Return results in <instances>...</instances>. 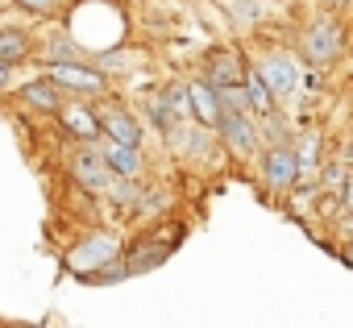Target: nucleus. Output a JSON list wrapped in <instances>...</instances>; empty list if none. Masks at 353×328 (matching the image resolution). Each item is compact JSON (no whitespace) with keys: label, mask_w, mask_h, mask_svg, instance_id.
<instances>
[{"label":"nucleus","mask_w":353,"mask_h":328,"mask_svg":"<svg viewBox=\"0 0 353 328\" xmlns=\"http://www.w3.org/2000/svg\"><path fill=\"white\" fill-rule=\"evenodd\" d=\"M21 96L34 104V108H42V112H59L63 108V100H59V88L46 79V83H26L21 88Z\"/></svg>","instance_id":"obj_13"},{"label":"nucleus","mask_w":353,"mask_h":328,"mask_svg":"<svg viewBox=\"0 0 353 328\" xmlns=\"http://www.w3.org/2000/svg\"><path fill=\"white\" fill-rule=\"evenodd\" d=\"M258 75H262V83L270 88L274 100H279V96H295V88H299V67H295L291 59H283V54L266 59V63L258 67Z\"/></svg>","instance_id":"obj_5"},{"label":"nucleus","mask_w":353,"mask_h":328,"mask_svg":"<svg viewBox=\"0 0 353 328\" xmlns=\"http://www.w3.org/2000/svg\"><path fill=\"white\" fill-rule=\"evenodd\" d=\"M241 88H245L250 112H258V116H270V112H274V96H270V88L262 83V75H258V71H254V75H245V79H241Z\"/></svg>","instance_id":"obj_12"},{"label":"nucleus","mask_w":353,"mask_h":328,"mask_svg":"<svg viewBox=\"0 0 353 328\" xmlns=\"http://www.w3.org/2000/svg\"><path fill=\"white\" fill-rule=\"evenodd\" d=\"M117 258V241L112 237H92V241H83L79 249H71V258H67V266L75 270V274H96L104 262H112Z\"/></svg>","instance_id":"obj_4"},{"label":"nucleus","mask_w":353,"mask_h":328,"mask_svg":"<svg viewBox=\"0 0 353 328\" xmlns=\"http://www.w3.org/2000/svg\"><path fill=\"white\" fill-rule=\"evenodd\" d=\"M50 79L67 92H79V96H96L104 92V75L96 67H83L79 59H63V63H50Z\"/></svg>","instance_id":"obj_1"},{"label":"nucleus","mask_w":353,"mask_h":328,"mask_svg":"<svg viewBox=\"0 0 353 328\" xmlns=\"http://www.w3.org/2000/svg\"><path fill=\"white\" fill-rule=\"evenodd\" d=\"M26 54H30V42H26L21 30H0V63L13 67V63H21Z\"/></svg>","instance_id":"obj_14"},{"label":"nucleus","mask_w":353,"mask_h":328,"mask_svg":"<svg viewBox=\"0 0 353 328\" xmlns=\"http://www.w3.org/2000/svg\"><path fill=\"white\" fill-rule=\"evenodd\" d=\"M349 208H353V183H349Z\"/></svg>","instance_id":"obj_20"},{"label":"nucleus","mask_w":353,"mask_h":328,"mask_svg":"<svg viewBox=\"0 0 353 328\" xmlns=\"http://www.w3.org/2000/svg\"><path fill=\"white\" fill-rule=\"evenodd\" d=\"M320 5H324V9H341V5H345V0H320Z\"/></svg>","instance_id":"obj_19"},{"label":"nucleus","mask_w":353,"mask_h":328,"mask_svg":"<svg viewBox=\"0 0 353 328\" xmlns=\"http://www.w3.org/2000/svg\"><path fill=\"white\" fill-rule=\"evenodd\" d=\"M104 162H108V171H112L117 179H133V175L141 171L137 145H125V141H108V145H104Z\"/></svg>","instance_id":"obj_9"},{"label":"nucleus","mask_w":353,"mask_h":328,"mask_svg":"<svg viewBox=\"0 0 353 328\" xmlns=\"http://www.w3.org/2000/svg\"><path fill=\"white\" fill-rule=\"evenodd\" d=\"M262 175H266L270 187H287V183H295V179H299V154L287 150V145H274V150L266 154V162H262Z\"/></svg>","instance_id":"obj_7"},{"label":"nucleus","mask_w":353,"mask_h":328,"mask_svg":"<svg viewBox=\"0 0 353 328\" xmlns=\"http://www.w3.org/2000/svg\"><path fill=\"white\" fill-rule=\"evenodd\" d=\"M100 129L112 137V141H125V145H137L141 141V129H137V121L129 116V112H104V121H100Z\"/></svg>","instance_id":"obj_11"},{"label":"nucleus","mask_w":353,"mask_h":328,"mask_svg":"<svg viewBox=\"0 0 353 328\" xmlns=\"http://www.w3.org/2000/svg\"><path fill=\"white\" fill-rule=\"evenodd\" d=\"M71 171H75V179L88 187V192H108L112 187V171H108V162H104V154H96V150H83L75 162H71Z\"/></svg>","instance_id":"obj_6"},{"label":"nucleus","mask_w":353,"mask_h":328,"mask_svg":"<svg viewBox=\"0 0 353 328\" xmlns=\"http://www.w3.org/2000/svg\"><path fill=\"white\" fill-rule=\"evenodd\" d=\"M188 108H192V116H196V121H204V125H216V116H221L216 88H212L208 79H196V83H188Z\"/></svg>","instance_id":"obj_8"},{"label":"nucleus","mask_w":353,"mask_h":328,"mask_svg":"<svg viewBox=\"0 0 353 328\" xmlns=\"http://www.w3.org/2000/svg\"><path fill=\"white\" fill-rule=\"evenodd\" d=\"M216 129H221V137H225V141H229L237 154H254V150H258V129H254L250 112L221 108V116H216Z\"/></svg>","instance_id":"obj_3"},{"label":"nucleus","mask_w":353,"mask_h":328,"mask_svg":"<svg viewBox=\"0 0 353 328\" xmlns=\"http://www.w3.org/2000/svg\"><path fill=\"white\" fill-rule=\"evenodd\" d=\"M5 83H9V67H5V63H0V88H5Z\"/></svg>","instance_id":"obj_18"},{"label":"nucleus","mask_w":353,"mask_h":328,"mask_svg":"<svg viewBox=\"0 0 353 328\" xmlns=\"http://www.w3.org/2000/svg\"><path fill=\"white\" fill-rule=\"evenodd\" d=\"M245 75H241V63H237V54H212V88H225V83H241Z\"/></svg>","instance_id":"obj_15"},{"label":"nucleus","mask_w":353,"mask_h":328,"mask_svg":"<svg viewBox=\"0 0 353 328\" xmlns=\"http://www.w3.org/2000/svg\"><path fill=\"white\" fill-rule=\"evenodd\" d=\"M341 42H345L341 21L324 17V21H316V25L307 30V38H303V54H307L316 67H324V63H332V59L341 54Z\"/></svg>","instance_id":"obj_2"},{"label":"nucleus","mask_w":353,"mask_h":328,"mask_svg":"<svg viewBox=\"0 0 353 328\" xmlns=\"http://www.w3.org/2000/svg\"><path fill=\"white\" fill-rule=\"evenodd\" d=\"M59 116H63V125H67L75 137H83V141L100 137V116H96L92 108H83V104H67V108H59Z\"/></svg>","instance_id":"obj_10"},{"label":"nucleus","mask_w":353,"mask_h":328,"mask_svg":"<svg viewBox=\"0 0 353 328\" xmlns=\"http://www.w3.org/2000/svg\"><path fill=\"white\" fill-rule=\"evenodd\" d=\"M345 258H349V262H353V249H349V254H345Z\"/></svg>","instance_id":"obj_21"},{"label":"nucleus","mask_w":353,"mask_h":328,"mask_svg":"<svg viewBox=\"0 0 353 328\" xmlns=\"http://www.w3.org/2000/svg\"><path fill=\"white\" fill-rule=\"evenodd\" d=\"M63 59H79V46L75 42H54L46 50V63H63Z\"/></svg>","instance_id":"obj_16"},{"label":"nucleus","mask_w":353,"mask_h":328,"mask_svg":"<svg viewBox=\"0 0 353 328\" xmlns=\"http://www.w3.org/2000/svg\"><path fill=\"white\" fill-rule=\"evenodd\" d=\"M17 5H21V9H30V13H50L59 0H17Z\"/></svg>","instance_id":"obj_17"}]
</instances>
